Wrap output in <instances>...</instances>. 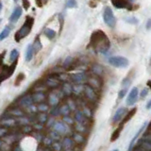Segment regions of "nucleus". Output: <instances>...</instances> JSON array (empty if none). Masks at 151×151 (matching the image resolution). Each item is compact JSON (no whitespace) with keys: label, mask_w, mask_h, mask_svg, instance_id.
Returning a JSON list of instances; mask_svg holds the SVG:
<instances>
[{"label":"nucleus","mask_w":151,"mask_h":151,"mask_svg":"<svg viewBox=\"0 0 151 151\" xmlns=\"http://www.w3.org/2000/svg\"><path fill=\"white\" fill-rule=\"evenodd\" d=\"M110 40L108 36L102 30H96L93 32L90 39L89 45L90 47L99 53H106L110 48Z\"/></svg>","instance_id":"nucleus-1"},{"label":"nucleus","mask_w":151,"mask_h":151,"mask_svg":"<svg viewBox=\"0 0 151 151\" xmlns=\"http://www.w3.org/2000/svg\"><path fill=\"white\" fill-rule=\"evenodd\" d=\"M33 23H34V19L32 17H27L26 19V21L24 23V25L22 26V27L16 32V34H15L16 42H20V40L24 39V38L29 34L31 31L32 26H33Z\"/></svg>","instance_id":"nucleus-2"},{"label":"nucleus","mask_w":151,"mask_h":151,"mask_svg":"<svg viewBox=\"0 0 151 151\" xmlns=\"http://www.w3.org/2000/svg\"><path fill=\"white\" fill-rule=\"evenodd\" d=\"M16 65H17V60H14L12 61V64L11 66L4 65L2 67H0V84H1L5 79L9 78L13 74Z\"/></svg>","instance_id":"nucleus-3"},{"label":"nucleus","mask_w":151,"mask_h":151,"mask_svg":"<svg viewBox=\"0 0 151 151\" xmlns=\"http://www.w3.org/2000/svg\"><path fill=\"white\" fill-rule=\"evenodd\" d=\"M109 63L114 67H119V68H125L129 65V60L127 59L124 58V57H111L109 59Z\"/></svg>","instance_id":"nucleus-4"},{"label":"nucleus","mask_w":151,"mask_h":151,"mask_svg":"<svg viewBox=\"0 0 151 151\" xmlns=\"http://www.w3.org/2000/svg\"><path fill=\"white\" fill-rule=\"evenodd\" d=\"M103 19H104V22H105L109 27H113L115 26L116 20H115V17L113 15V12L111 8H109V7L105 8V9H104V13H103Z\"/></svg>","instance_id":"nucleus-5"},{"label":"nucleus","mask_w":151,"mask_h":151,"mask_svg":"<svg viewBox=\"0 0 151 151\" xmlns=\"http://www.w3.org/2000/svg\"><path fill=\"white\" fill-rule=\"evenodd\" d=\"M137 98H138V88L134 87V88H132L131 91L129 92V94L127 99V104L129 106L134 105L137 101Z\"/></svg>","instance_id":"nucleus-6"},{"label":"nucleus","mask_w":151,"mask_h":151,"mask_svg":"<svg viewBox=\"0 0 151 151\" xmlns=\"http://www.w3.org/2000/svg\"><path fill=\"white\" fill-rule=\"evenodd\" d=\"M111 3L117 9H130L131 8V3L129 0H111Z\"/></svg>","instance_id":"nucleus-7"},{"label":"nucleus","mask_w":151,"mask_h":151,"mask_svg":"<svg viewBox=\"0 0 151 151\" xmlns=\"http://www.w3.org/2000/svg\"><path fill=\"white\" fill-rule=\"evenodd\" d=\"M21 15H22V9H21V7H17L12 13L11 17H9V21L12 23H15L18 19L20 18Z\"/></svg>","instance_id":"nucleus-8"},{"label":"nucleus","mask_w":151,"mask_h":151,"mask_svg":"<svg viewBox=\"0 0 151 151\" xmlns=\"http://www.w3.org/2000/svg\"><path fill=\"white\" fill-rule=\"evenodd\" d=\"M147 125H148V123L147 122H145L144 124H143V126H142L140 129H139V130H138V132H137V133L135 134V136L133 137V139H132V141H131V143H130V145H129V150H131L132 149V146L134 145V143L136 142V140L138 139V137L140 136V134L142 133V132H143L145 129V127H147Z\"/></svg>","instance_id":"nucleus-9"},{"label":"nucleus","mask_w":151,"mask_h":151,"mask_svg":"<svg viewBox=\"0 0 151 151\" xmlns=\"http://www.w3.org/2000/svg\"><path fill=\"white\" fill-rule=\"evenodd\" d=\"M126 112V109L125 108H120L119 110H118L115 114H114V117H113V122H118L122 119V116L125 114Z\"/></svg>","instance_id":"nucleus-10"},{"label":"nucleus","mask_w":151,"mask_h":151,"mask_svg":"<svg viewBox=\"0 0 151 151\" xmlns=\"http://www.w3.org/2000/svg\"><path fill=\"white\" fill-rule=\"evenodd\" d=\"M33 52H34V49H33V45H28L27 47V51H26V60L27 61H30L32 57H33Z\"/></svg>","instance_id":"nucleus-11"},{"label":"nucleus","mask_w":151,"mask_h":151,"mask_svg":"<svg viewBox=\"0 0 151 151\" xmlns=\"http://www.w3.org/2000/svg\"><path fill=\"white\" fill-rule=\"evenodd\" d=\"M9 33H11V27H6L3 29V31L0 33V41H3L4 39H6V38L9 35Z\"/></svg>","instance_id":"nucleus-12"},{"label":"nucleus","mask_w":151,"mask_h":151,"mask_svg":"<svg viewBox=\"0 0 151 151\" xmlns=\"http://www.w3.org/2000/svg\"><path fill=\"white\" fill-rule=\"evenodd\" d=\"M136 111H137V109H136V108L132 109V110H131V111H130L129 113H127V116L125 117V119L123 120V123H124V124H125V123L129 122V120H130L131 118L133 117V115H134L135 113H136Z\"/></svg>","instance_id":"nucleus-13"},{"label":"nucleus","mask_w":151,"mask_h":151,"mask_svg":"<svg viewBox=\"0 0 151 151\" xmlns=\"http://www.w3.org/2000/svg\"><path fill=\"white\" fill-rule=\"evenodd\" d=\"M121 130H122V127H118V129H115V131L113 132L112 135H111V142H114L115 140L118 139V137H119V135H120V133H121Z\"/></svg>","instance_id":"nucleus-14"},{"label":"nucleus","mask_w":151,"mask_h":151,"mask_svg":"<svg viewBox=\"0 0 151 151\" xmlns=\"http://www.w3.org/2000/svg\"><path fill=\"white\" fill-rule=\"evenodd\" d=\"M45 34L49 38V39H53V38L56 36V32L54 30L50 29V28H46L45 30Z\"/></svg>","instance_id":"nucleus-15"},{"label":"nucleus","mask_w":151,"mask_h":151,"mask_svg":"<svg viewBox=\"0 0 151 151\" xmlns=\"http://www.w3.org/2000/svg\"><path fill=\"white\" fill-rule=\"evenodd\" d=\"M18 55H19V53H18V51H17L16 49H13V50L12 51L11 56H9V60H11L12 63V61H14V60H17Z\"/></svg>","instance_id":"nucleus-16"},{"label":"nucleus","mask_w":151,"mask_h":151,"mask_svg":"<svg viewBox=\"0 0 151 151\" xmlns=\"http://www.w3.org/2000/svg\"><path fill=\"white\" fill-rule=\"evenodd\" d=\"M141 147H138V149H143V150H151V142L150 143H146L145 141V144H142Z\"/></svg>","instance_id":"nucleus-17"},{"label":"nucleus","mask_w":151,"mask_h":151,"mask_svg":"<svg viewBox=\"0 0 151 151\" xmlns=\"http://www.w3.org/2000/svg\"><path fill=\"white\" fill-rule=\"evenodd\" d=\"M66 7L67 8L77 7V2H76V0H67V1H66Z\"/></svg>","instance_id":"nucleus-18"},{"label":"nucleus","mask_w":151,"mask_h":151,"mask_svg":"<svg viewBox=\"0 0 151 151\" xmlns=\"http://www.w3.org/2000/svg\"><path fill=\"white\" fill-rule=\"evenodd\" d=\"M22 3H23V7L25 8L26 9H27L28 8H29V6H30L29 2H28L27 0H23V1H22Z\"/></svg>","instance_id":"nucleus-19"},{"label":"nucleus","mask_w":151,"mask_h":151,"mask_svg":"<svg viewBox=\"0 0 151 151\" xmlns=\"http://www.w3.org/2000/svg\"><path fill=\"white\" fill-rule=\"evenodd\" d=\"M24 77H25V76H24V74H20V75H18V78H17V80H16V85H18V83H19V81H22V80L24 79Z\"/></svg>","instance_id":"nucleus-20"},{"label":"nucleus","mask_w":151,"mask_h":151,"mask_svg":"<svg viewBox=\"0 0 151 151\" xmlns=\"http://www.w3.org/2000/svg\"><path fill=\"white\" fill-rule=\"evenodd\" d=\"M4 57H5V53H1V54H0V67H1V66L3 65Z\"/></svg>","instance_id":"nucleus-21"},{"label":"nucleus","mask_w":151,"mask_h":151,"mask_svg":"<svg viewBox=\"0 0 151 151\" xmlns=\"http://www.w3.org/2000/svg\"><path fill=\"white\" fill-rule=\"evenodd\" d=\"M126 93H127V90L126 89L125 90H122V91L119 93V98H122L123 96H124L125 94H126Z\"/></svg>","instance_id":"nucleus-22"},{"label":"nucleus","mask_w":151,"mask_h":151,"mask_svg":"<svg viewBox=\"0 0 151 151\" xmlns=\"http://www.w3.org/2000/svg\"><path fill=\"white\" fill-rule=\"evenodd\" d=\"M147 96V90H143V91H142V93H141V96L142 97H145V96Z\"/></svg>","instance_id":"nucleus-23"},{"label":"nucleus","mask_w":151,"mask_h":151,"mask_svg":"<svg viewBox=\"0 0 151 151\" xmlns=\"http://www.w3.org/2000/svg\"><path fill=\"white\" fill-rule=\"evenodd\" d=\"M150 27H151V19H149L147 21V25H146V28L147 29H150Z\"/></svg>","instance_id":"nucleus-24"},{"label":"nucleus","mask_w":151,"mask_h":151,"mask_svg":"<svg viewBox=\"0 0 151 151\" xmlns=\"http://www.w3.org/2000/svg\"><path fill=\"white\" fill-rule=\"evenodd\" d=\"M127 22H132V21H133L134 24L138 23V20H136V19H127Z\"/></svg>","instance_id":"nucleus-25"},{"label":"nucleus","mask_w":151,"mask_h":151,"mask_svg":"<svg viewBox=\"0 0 151 151\" xmlns=\"http://www.w3.org/2000/svg\"><path fill=\"white\" fill-rule=\"evenodd\" d=\"M144 141H146V142H151V136H147L144 138Z\"/></svg>","instance_id":"nucleus-26"},{"label":"nucleus","mask_w":151,"mask_h":151,"mask_svg":"<svg viewBox=\"0 0 151 151\" xmlns=\"http://www.w3.org/2000/svg\"><path fill=\"white\" fill-rule=\"evenodd\" d=\"M36 3H37V5H38V6H39V7H42V0H36Z\"/></svg>","instance_id":"nucleus-27"},{"label":"nucleus","mask_w":151,"mask_h":151,"mask_svg":"<svg viewBox=\"0 0 151 151\" xmlns=\"http://www.w3.org/2000/svg\"><path fill=\"white\" fill-rule=\"evenodd\" d=\"M146 109H147V110H149V109H151V100L147 103V105H146Z\"/></svg>","instance_id":"nucleus-28"},{"label":"nucleus","mask_w":151,"mask_h":151,"mask_svg":"<svg viewBox=\"0 0 151 151\" xmlns=\"http://www.w3.org/2000/svg\"><path fill=\"white\" fill-rule=\"evenodd\" d=\"M147 85H148V86H149V88L151 89V80H149V81L147 82Z\"/></svg>","instance_id":"nucleus-29"},{"label":"nucleus","mask_w":151,"mask_h":151,"mask_svg":"<svg viewBox=\"0 0 151 151\" xmlns=\"http://www.w3.org/2000/svg\"><path fill=\"white\" fill-rule=\"evenodd\" d=\"M1 9H2V3L0 2V12H1Z\"/></svg>","instance_id":"nucleus-30"},{"label":"nucleus","mask_w":151,"mask_h":151,"mask_svg":"<svg viewBox=\"0 0 151 151\" xmlns=\"http://www.w3.org/2000/svg\"><path fill=\"white\" fill-rule=\"evenodd\" d=\"M13 1H17V0H13Z\"/></svg>","instance_id":"nucleus-31"}]
</instances>
